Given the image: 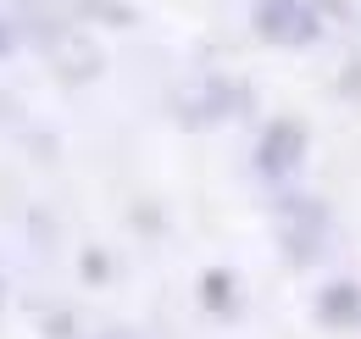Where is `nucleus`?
Wrapping results in <instances>:
<instances>
[{"label": "nucleus", "instance_id": "f257e3e1", "mask_svg": "<svg viewBox=\"0 0 361 339\" xmlns=\"http://www.w3.org/2000/svg\"><path fill=\"white\" fill-rule=\"evenodd\" d=\"M6 44H11V40H6V34H0V50H6Z\"/></svg>", "mask_w": 361, "mask_h": 339}]
</instances>
